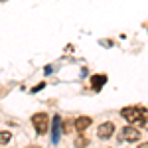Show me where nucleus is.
<instances>
[{"label": "nucleus", "mask_w": 148, "mask_h": 148, "mask_svg": "<svg viewBox=\"0 0 148 148\" xmlns=\"http://www.w3.org/2000/svg\"><path fill=\"white\" fill-rule=\"evenodd\" d=\"M121 116L128 125L140 128L148 123V109H144V107H125V109H121Z\"/></svg>", "instance_id": "nucleus-1"}, {"label": "nucleus", "mask_w": 148, "mask_h": 148, "mask_svg": "<svg viewBox=\"0 0 148 148\" xmlns=\"http://www.w3.org/2000/svg\"><path fill=\"white\" fill-rule=\"evenodd\" d=\"M32 125H34V130L38 136L46 134L47 128H49V121H47V114L46 113H36L32 116Z\"/></svg>", "instance_id": "nucleus-2"}, {"label": "nucleus", "mask_w": 148, "mask_h": 148, "mask_svg": "<svg viewBox=\"0 0 148 148\" xmlns=\"http://www.w3.org/2000/svg\"><path fill=\"white\" fill-rule=\"evenodd\" d=\"M140 128H136V126L132 125H126L121 132H119V140H125V142H136V140H140Z\"/></svg>", "instance_id": "nucleus-3"}, {"label": "nucleus", "mask_w": 148, "mask_h": 148, "mask_svg": "<svg viewBox=\"0 0 148 148\" xmlns=\"http://www.w3.org/2000/svg\"><path fill=\"white\" fill-rule=\"evenodd\" d=\"M114 123H111V121H107V123H103V125H99V128H97V136L101 138V140H109V138L114 134Z\"/></svg>", "instance_id": "nucleus-4"}, {"label": "nucleus", "mask_w": 148, "mask_h": 148, "mask_svg": "<svg viewBox=\"0 0 148 148\" xmlns=\"http://www.w3.org/2000/svg\"><path fill=\"white\" fill-rule=\"evenodd\" d=\"M91 126V116H77L75 119V130L79 134H85V130Z\"/></svg>", "instance_id": "nucleus-5"}, {"label": "nucleus", "mask_w": 148, "mask_h": 148, "mask_svg": "<svg viewBox=\"0 0 148 148\" xmlns=\"http://www.w3.org/2000/svg\"><path fill=\"white\" fill-rule=\"evenodd\" d=\"M105 83H107V75H93L91 77V85H93L95 91H99Z\"/></svg>", "instance_id": "nucleus-6"}, {"label": "nucleus", "mask_w": 148, "mask_h": 148, "mask_svg": "<svg viewBox=\"0 0 148 148\" xmlns=\"http://www.w3.org/2000/svg\"><path fill=\"white\" fill-rule=\"evenodd\" d=\"M59 125H61V121H59V116L57 114H53V126H51V142L56 144L57 142V138H59Z\"/></svg>", "instance_id": "nucleus-7"}, {"label": "nucleus", "mask_w": 148, "mask_h": 148, "mask_svg": "<svg viewBox=\"0 0 148 148\" xmlns=\"http://www.w3.org/2000/svg\"><path fill=\"white\" fill-rule=\"evenodd\" d=\"M73 146H75V148H85V146H89V138L85 136V134H77V138L73 140Z\"/></svg>", "instance_id": "nucleus-8"}, {"label": "nucleus", "mask_w": 148, "mask_h": 148, "mask_svg": "<svg viewBox=\"0 0 148 148\" xmlns=\"http://www.w3.org/2000/svg\"><path fill=\"white\" fill-rule=\"evenodd\" d=\"M10 140H12V132H8V130H2V132H0V144H2V146H6Z\"/></svg>", "instance_id": "nucleus-9"}, {"label": "nucleus", "mask_w": 148, "mask_h": 148, "mask_svg": "<svg viewBox=\"0 0 148 148\" xmlns=\"http://www.w3.org/2000/svg\"><path fill=\"white\" fill-rule=\"evenodd\" d=\"M73 128H75V123H71V121H65V123H63V134H69Z\"/></svg>", "instance_id": "nucleus-10"}, {"label": "nucleus", "mask_w": 148, "mask_h": 148, "mask_svg": "<svg viewBox=\"0 0 148 148\" xmlns=\"http://www.w3.org/2000/svg\"><path fill=\"white\" fill-rule=\"evenodd\" d=\"M44 87H46V83H44V81H42V83H38V85H36V87H32V93H38V91H42V89H44Z\"/></svg>", "instance_id": "nucleus-11"}, {"label": "nucleus", "mask_w": 148, "mask_h": 148, "mask_svg": "<svg viewBox=\"0 0 148 148\" xmlns=\"http://www.w3.org/2000/svg\"><path fill=\"white\" fill-rule=\"evenodd\" d=\"M136 148H148V142H142V144H138Z\"/></svg>", "instance_id": "nucleus-12"}, {"label": "nucleus", "mask_w": 148, "mask_h": 148, "mask_svg": "<svg viewBox=\"0 0 148 148\" xmlns=\"http://www.w3.org/2000/svg\"><path fill=\"white\" fill-rule=\"evenodd\" d=\"M26 148H42V146H36V144H30V146H26Z\"/></svg>", "instance_id": "nucleus-13"}]
</instances>
